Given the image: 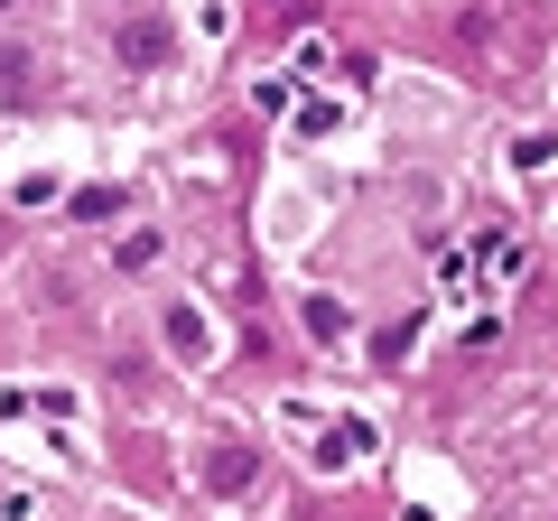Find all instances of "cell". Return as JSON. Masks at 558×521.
<instances>
[{"instance_id": "7a4b0ae2", "label": "cell", "mask_w": 558, "mask_h": 521, "mask_svg": "<svg viewBox=\"0 0 558 521\" xmlns=\"http://www.w3.org/2000/svg\"><path fill=\"white\" fill-rule=\"evenodd\" d=\"M20 84H28V57H20V47H0V94H20Z\"/></svg>"}, {"instance_id": "6da1fadb", "label": "cell", "mask_w": 558, "mask_h": 521, "mask_svg": "<svg viewBox=\"0 0 558 521\" xmlns=\"http://www.w3.org/2000/svg\"><path fill=\"white\" fill-rule=\"evenodd\" d=\"M121 57H131V65H159L168 57V28L159 20H131V28H121Z\"/></svg>"}]
</instances>
